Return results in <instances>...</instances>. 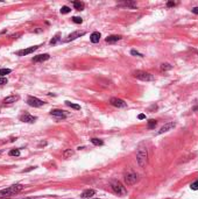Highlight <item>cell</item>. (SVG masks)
I'll list each match as a JSON object with an SVG mask.
<instances>
[{
  "mask_svg": "<svg viewBox=\"0 0 198 199\" xmlns=\"http://www.w3.org/2000/svg\"><path fill=\"white\" fill-rule=\"evenodd\" d=\"M22 189H23V185H21V184H14V185H12V186H8L7 189L0 190V199L16 195V193H19Z\"/></svg>",
  "mask_w": 198,
  "mask_h": 199,
  "instance_id": "cell-2",
  "label": "cell"
},
{
  "mask_svg": "<svg viewBox=\"0 0 198 199\" xmlns=\"http://www.w3.org/2000/svg\"><path fill=\"white\" fill-rule=\"evenodd\" d=\"M20 120L22 121V122H28V123H33L36 121V116L34 115H31V114L28 113H25L23 115L20 116Z\"/></svg>",
  "mask_w": 198,
  "mask_h": 199,
  "instance_id": "cell-10",
  "label": "cell"
},
{
  "mask_svg": "<svg viewBox=\"0 0 198 199\" xmlns=\"http://www.w3.org/2000/svg\"><path fill=\"white\" fill-rule=\"evenodd\" d=\"M147 125H148V128H149V129H154L155 127H156L157 122H156V120H154V119H150V120L147 121Z\"/></svg>",
  "mask_w": 198,
  "mask_h": 199,
  "instance_id": "cell-19",
  "label": "cell"
},
{
  "mask_svg": "<svg viewBox=\"0 0 198 199\" xmlns=\"http://www.w3.org/2000/svg\"><path fill=\"white\" fill-rule=\"evenodd\" d=\"M175 127H176V123H175V122H167L164 126H162V127H161V129H160V130H157V132H156V135H160V134L167 133V132L171 130V129H172V128H175Z\"/></svg>",
  "mask_w": 198,
  "mask_h": 199,
  "instance_id": "cell-8",
  "label": "cell"
},
{
  "mask_svg": "<svg viewBox=\"0 0 198 199\" xmlns=\"http://www.w3.org/2000/svg\"><path fill=\"white\" fill-rule=\"evenodd\" d=\"M131 54L133 55V56H139V57H143V55L142 54H140V53H137L136 50H134V49H133V50H131Z\"/></svg>",
  "mask_w": 198,
  "mask_h": 199,
  "instance_id": "cell-31",
  "label": "cell"
},
{
  "mask_svg": "<svg viewBox=\"0 0 198 199\" xmlns=\"http://www.w3.org/2000/svg\"><path fill=\"white\" fill-rule=\"evenodd\" d=\"M49 55L48 54H43V55H37V56H35L32 61L35 62V63H39V62H44L47 61V59H49Z\"/></svg>",
  "mask_w": 198,
  "mask_h": 199,
  "instance_id": "cell-13",
  "label": "cell"
},
{
  "mask_svg": "<svg viewBox=\"0 0 198 199\" xmlns=\"http://www.w3.org/2000/svg\"><path fill=\"white\" fill-rule=\"evenodd\" d=\"M191 11H192V13H195V14H198V7H194V8H192Z\"/></svg>",
  "mask_w": 198,
  "mask_h": 199,
  "instance_id": "cell-34",
  "label": "cell"
},
{
  "mask_svg": "<svg viewBox=\"0 0 198 199\" xmlns=\"http://www.w3.org/2000/svg\"><path fill=\"white\" fill-rule=\"evenodd\" d=\"M50 114H51L52 116H57V118H59V119L65 118L64 111H61V109H51V111H50Z\"/></svg>",
  "mask_w": 198,
  "mask_h": 199,
  "instance_id": "cell-14",
  "label": "cell"
},
{
  "mask_svg": "<svg viewBox=\"0 0 198 199\" xmlns=\"http://www.w3.org/2000/svg\"><path fill=\"white\" fill-rule=\"evenodd\" d=\"M72 4H74V7L77 9V11H83L84 7H85L84 2H82V1H72Z\"/></svg>",
  "mask_w": 198,
  "mask_h": 199,
  "instance_id": "cell-18",
  "label": "cell"
},
{
  "mask_svg": "<svg viewBox=\"0 0 198 199\" xmlns=\"http://www.w3.org/2000/svg\"><path fill=\"white\" fill-rule=\"evenodd\" d=\"M8 73H11V69H6V68L0 69V77H4Z\"/></svg>",
  "mask_w": 198,
  "mask_h": 199,
  "instance_id": "cell-23",
  "label": "cell"
},
{
  "mask_svg": "<svg viewBox=\"0 0 198 199\" xmlns=\"http://www.w3.org/2000/svg\"><path fill=\"white\" fill-rule=\"evenodd\" d=\"M94 195H96V191H94L93 189H87V190L83 191L82 195H81V197H82V198H87V199H90V198L92 197V196H94Z\"/></svg>",
  "mask_w": 198,
  "mask_h": 199,
  "instance_id": "cell-12",
  "label": "cell"
},
{
  "mask_svg": "<svg viewBox=\"0 0 198 199\" xmlns=\"http://www.w3.org/2000/svg\"><path fill=\"white\" fill-rule=\"evenodd\" d=\"M175 5H176V2L175 1H168L167 2V7H174Z\"/></svg>",
  "mask_w": 198,
  "mask_h": 199,
  "instance_id": "cell-33",
  "label": "cell"
},
{
  "mask_svg": "<svg viewBox=\"0 0 198 199\" xmlns=\"http://www.w3.org/2000/svg\"><path fill=\"white\" fill-rule=\"evenodd\" d=\"M20 155V150L19 149H12L9 151V156H19Z\"/></svg>",
  "mask_w": 198,
  "mask_h": 199,
  "instance_id": "cell-26",
  "label": "cell"
},
{
  "mask_svg": "<svg viewBox=\"0 0 198 199\" xmlns=\"http://www.w3.org/2000/svg\"><path fill=\"white\" fill-rule=\"evenodd\" d=\"M72 21H74L75 23H82V22H83V19L79 18V16H74V18H72Z\"/></svg>",
  "mask_w": 198,
  "mask_h": 199,
  "instance_id": "cell-28",
  "label": "cell"
},
{
  "mask_svg": "<svg viewBox=\"0 0 198 199\" xmlns=\"http://www.w3.org/2000/svg\"><path fill=\"white\" fill-rule=\"evenodd\" d=\"M139 181V175L135 172H128L125 175V182L127 185H133Z\"/></svg>",
  "mask_w": 198,
  "mask_h": 199,
  "instance_id": "cell-5",
  "label": "cell"
},
{
  "mask_svg": "<svg viewBox=\"0 0 198 199\" xmlns=\"http://www.w3.org/2000/svg\"><path fill=\"white\" fill-rule=\"evenodd\" d=\"M65 105L67 106H69V107H71V108H74V109H81V106L79 105H77V104H74V103H70V101H65Z\"/></svg>",
  "mask_w": 198,
  "mask_h": 199,
  "instance_id": "cell-21",
  "label": "cell"
},
{
  "mask_svg": "<svg viewBox=\"0 0 198 199\" xmlns=\"http://www.w3.org/2000/svg\"><path fill=\"white\" fill-rule=\"evenodd\" d=\"M16 100H19V96H9V97H6L4 99V103L5 104H12V103H15Z\"/></svg>",
  "mask_w": 198,
  "mask_h": 199,
  "instance_id": "cell-17",
  "label": "cell"
},
{
  "mask_svg": "<svg viewBox=\"0 0 198 199\" xmlns=\"http://www.w3.org/2000/svg\"><path fill=\"white\" fill-rule=\"evenodd\" d=\"M90 199H91V198H90Z\"/></svg>",
  "mask_w": 198,
  "mask_h": 199,
  "instance_id": "cell-37",
  "label": "cell"
},
{
  "mask_svg": "<svg viewBox=\"0 0 198 199\" xmlns=\"http://www.w3.org/2000/svg\"><path fill=\"white\" fill-rule=\"evenodd\" d=\"M7 78H5V77H1L0 78V85H5V84H7Z\"/></svg>",
  "mask_w": 198,
  "mask_h": 199,
  "instance_id": "cell-32",
  "label": "cell"
},
{
  "mask_svg": "<svg viewBox=\"0 0 198 199\" xmlns=\"http://www.w3.org/2000/svg\"><path fill=\"white\" fill-rule=\"evenodd\" d=\"M190 188H191L192 190H198V179H197L196 182H194V183H191Z\"/></svg>",
  "mask_w": 198,
  "mask_h": 199,
  "instance_id": "cell-29",
  "label": "cell"
},
{
  "mask_svg": "<svg viewBox=\"0 0 198 199\" xmlns=\"http://www.w3.org/2000/svg\"><path fill=\"white\" fill-rule=\"evenodd\" d=\"M0 154H1V151H0Z\"/></svg>",
  "mask_w": 198,
  "mask_h": 199,
  "instance_id": "cell-36",
  "label": "cell"
},
{
  "mask_svg": "<svg viewBox=\"0 0 198 199\" xmlns=\"http://www.w3.org/2000/svg\"><path fill=\"white\" fill-rule=\"evenodd\" d=\"M70 12H71V8L68 7V6H63L61 8V13L62 14H68V13H70Z\"/></svg>",
  "mask_w": 198,
  "mask_h": 199,
  "instance_id": "cell-25",
  "label": "cell"
},
{
  "mask_svg": "<svg viewBox=\"0 0 198 199\" xmlns=\"http://www.w3.org/2000/svg\"><path fill=\"white\" fill-rule=\"evenodd\" d=\"M111 188L113 190V192L118 196H126L127 195V190L125 189V186H122V184L118 181H112L111 182Z\"/></svg>",
  "mask_w": 198,
  "mask_h": 199,
  "instance_id": "cell-3",
  "label": "cell"
},
{
  "mask_svg": "<svg viewBox=\"0 0 198 199\" xmlns=\"http://www.w3.org/2000/svg\"><path fill=\"white\" fill-rule=\"evenodd\" d=\"M121 40V36L120 35H110L106 37V42L107 43H114V42H118Z\"/></svg>",
  "mask_w": 198,
  "mask_h": 199,
  "instance_id": "cell-16",
  "label": "cell"
},
{
  "mask_svg": "<svg viewBox=\"0 0 198 199\" xmlns=\"http://www.w3.org/2000/svg\"><path fill=\"white\" fill-rule=\"evenodd\" d=\"M72 155H74V151H72L71 149H67V150L63 153V156H64L65 158L70 157V156H72Z\"/></svg>",
  "mask_w": 198,
  "mask_h": 199,
  "instance_id": "cell-24",
  "label": "cell"
},
{
  "mask_svg": "<svg viewBox=\"0 0 198 199\" xmlns=\"http://www.w3.org/2000/svg\"><path fill=\"white\" fill-rule=\"evenodd\" d=\"M161 71L163 72V71H167V70H170V69H172V65L171 64H169V63H163V64H161Z\"/></svg>",
  "mask_w": 198,
  "mask_h": 199,
  "instance_id": "cell-20",
  "label": "cell"
},
{
  "mask_svg": "<svg viewBox=\"0 0 198 199\" xmlns=\"http://www.w3.org/2000/svg\"><path fill=\"white\" fill-rule=\"evenodd\" d=\"M137 118H139L140 120H142V119H146V115H145V114H139V116H137Z\"/></svg>",
  "mask_w": 198,
  "mask_h": 199,
  "instance_id": "cell-35",
  "label": "cell"
},
{
  "mask_svg": "<svg viewBox=\"0 0 198 199\" xmlns=\"http://www.w3.org/2000/svg\"><path fill=\"white\" fill-rule=\"evenodd\" d=\"M27 104L32 107H41V106L44 105V101L41 100V99L36 98V97H28L27 99Z\"/></svg>",
  "mask_w": 198,
  "mask_h": 199,
  "instance_id": "cell-6",
  "label": "cell"
},
{
  "mask_svg": "<svg viewBox=\"0 0 198 199\" xmlns=\"http://www.w3.org/2000/svg\"><path fill=\"white\" fill-rule=\"evenodd\" d=\"M100 37H101L100 33L94 32V33H92L91 35H90V41H91L92 43H98V42L100 41Z\"/></svg>",
  "mask_w": 198,
  "mask_h": 199,
  "instance_id": "cell-15",
  "label": "cell"
},
{
  "mask_svg": "<svg viewBox=\"0 0 198 199\" xmlns=\"http://www.w3.org/2000/svg\"><path fill=\"white\" fill-rule=\"evenodd\" d=\"M110 104H111L112 106H114V107H118V108H124L127 106V104L125 103L122 99H119V98H111Z\"/></svg>",
  "mask_w": 198,
  "mask_h": 199,
  "instance_id": "cell-7",
  "label": "cell"
},
{
  "mask_svg": "<svg viewBox=\"0 0 198 199\" xmlns=\"http://www.w3.org/2000/svg\"><path fill=\"white\" fill-rule=\"evenodd\" d=\"M39 49V46H34V47H31V48H27V49H22V50H19L16 53L17 56H26V55H29L32 54L33 51L37 50Z\"/></svg>",
  "mask_w": 198,
  "mask_h": 199,
  "instance_id": "cell-9",
  "label": "cell"
},
{
  "mask_svg": "<svg viewBox=\"0 0 198 199\" xmlns=\"http://www.w3.org/2000/svg\"><path fill=\"white\" fill-rule=\"evenodd\" d=\"M83 35H85V32H79V30H77V32H74V33H71L69 36H68V39L65 40V42H70V41H74V40H76V39H78V37H81Z\"/></svg>",
  "mask_w": 198,
  "mask_h": 199,
  "instance_id": "cell-11",
  "label": "cell"
},
{
  "mask_svg": "<svg viewBox=\"0 0 198 199\" xmlns=\"http://www.w3.org/2000/svg\"><path fill=\"white\" fill-rule=\"evenodd\" d=\"M133 76L135 78L140 79V80H143V82H150V80H154V76L150 74L149 72H146V71H141V70H136L133 72Z\"/></svg>",
  "mask_w": 198,
  "mask_h": 199,
  "instance_id": "cell-4",
  "label": "cell"
},
{
  "mask_svg": "<svg viewBox=\"0 0 198 199\" xmlns=\"http://www.w3.org/2000/svg\"><path fill=\"white\" fill-rule=\"evenodd\" d=\"M125 6H128V7H136V4L135 2H131V1H127V2H124Z\"/></svg>",
  "mask_w": 198,
  "mask_h": 199,
  "instance_id": "cell-30",
  "label": "cell"
},
{
  "mask_svg": "<svg viewBox=\"0 0 198 199\" xmlns=\"http://www.w3.org/2000/svg\"><path fill=\"white\" fill-rule=\"evenodd\" d=\"M136 161H137V164L141 168H143L147 164V161H148V151H147V148L143 145H140L136 150Z\"/></svg>",
  "mask_w": 198,
  "mask_h": 199,
  "instance_id": "cell-1",
  "label": "cell"
},
{
  "mask_svg": "<svg viewBox=\"0 0 198 199\" xmlns=\"http://www.w3.org/2000/svg\"><path fill=\"white\" fill-rule=\"evenodd\" d=\"M91 142L93 143L94 146H103V140H100V139H97V138H93V139H91Z\"/></svg>",
  "mask_w": 198,
  "mask_h": 199,
  "instance_id": "cell-22",
  "label": "cell"
},
{
  "mask_svg": "<svg viewBox=\"0 0 198 199\" xmlns=\"http://www.w3.org/2000/svg\"><path fill=\"white\" fill-rule=\"evenodd\" d=\"M59 39H61V37H59V35H56V36H55L52 40H50V42H49V43L51 44V46H52V44H56L57 42L59 41Z\"/></svg>",
  "mask_w": 198,
  "mask_h": 199,
  "instance_id": "cell-27",
  "label": "cell"
}]
</instances>
